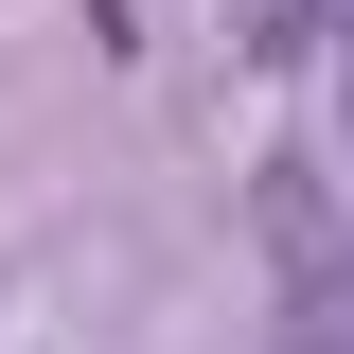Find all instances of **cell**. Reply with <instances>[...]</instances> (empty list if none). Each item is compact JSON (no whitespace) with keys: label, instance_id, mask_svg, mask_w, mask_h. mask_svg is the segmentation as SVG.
Segmentation results:
<instances>
[{"label":"cell","instance_id":"cell-1","mask_svg":"<svg viewBox=\"0 0 354 354\" xmlns=\"http://www.w3.org/2000/svg\"><path fill=\"white\" fill-rule=\"evenodd\" d=\"M266 266H283V337L354 354V213L319 160H266Z\"/></svg>","mask_w":354,"mask_h":354},{"label":"cell","instance_id":"cell-2","mask_svg":"<svg viewBox=\"0 0 354 354\" xmlns=\"http://www.w3.org/2000/svg\"><path fill=\"white\" fill-rule=\"evenodd\" d=\"M230 18V53H319V36H354V0H213Z\"/></svg>","mask_w":354,"mask_h":354}]
</instances>
